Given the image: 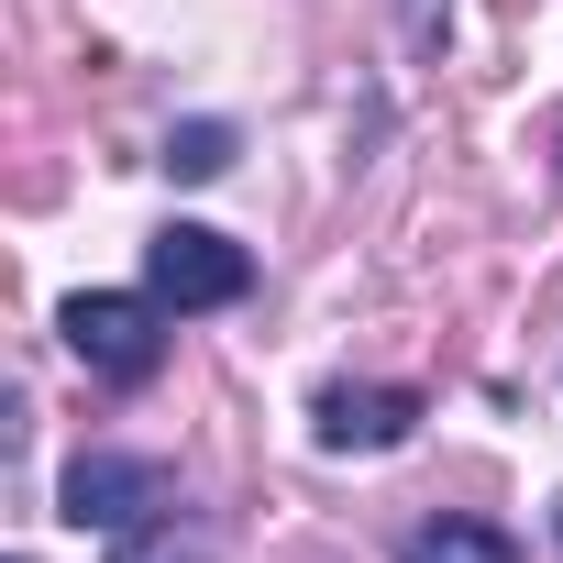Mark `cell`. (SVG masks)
Listing matches in <instances>:
<instances>
[{
  "label": "cell",
  "instance_id": "obj_3",
  "mask_svg": "<svg viewBox=\"0 0 563 563\" xmlns=\"http://www.w3.org/2000/svg\"><path fill=\"white\" fill-rule=\"evenodd\" d=\"M166 508H177V475L155 453H78L67 486H56V519L67 530H144Z\"/></svg>",
  "mask_w": 563,
  "mask_h": 563
},
{
  "label": "cell",
  "instance_id": "obj_8",
  "mask_svg": "<svg viewBox=\"0 0 563 563\" xmlns=\"http://www.w3.org/2000/svg\"><path fill=\"white\" fill-rule=\"evenodd\" d=\"M552 530H563V497H552Z\"/></svg>",
  "mask_w": 563,
  "mask_h": 563
},
{
  "label": "cell",
  "instance_id": "obj_2",
  "mask_svg": "<svg viewBox=\"0 0 563 563\" xmlns=\"http://www.w3.org/2000/svg\"><path fill=\"white\" fill-rule=\"evenodd\" d=\"M144 288H155L166 310H232V299L254 288V254H243L232 232H210V221H166V232L144 243Z\"/></svg>",
  "mask_w": 563,
  "mask_h": 563
},
{
  "label": "cell",
  "instance_id": "obj_5",
  "mask_svg": "<svg viewBox=\"0 0 563 563\" xmlns=\"http://www.w3.org/2000/svg\"><path fill=\"white\" fill-rule=\"evenodd\" d=\"M398 563H519V541L497 519H420L398 541Z\"/></svg>",
  "mask_w": 563,
  "mask_h": 563
},
{
  "label": "cell",
  "instance_id": "obj_1",
  "mask_svg": "<svg viewBox=\"0 0 563 563\" xmlns=\"http://www.w3.org/2000/svg\"><path fill=\"white\" fill-rule=\"evenodd\" d=\"M166 321H177V310H166L155 288H144V299H133V288H78V299L56 310L67 354H78L100 387H155V365H166Z\"/></svg>",
  "mask_w": 563,
  "mask_h": 563
},
{
  "label": "cell",
  "instance_id": "obj_10",
  "mask_svg": "<svg viewBox=\"0 0 563 563\" xmlns=\"http://www.w3.org/2000/svg\"><path fill=\"white\" fill-rule=\"evenodd\" d=\"M12 563H23V552H12Z\"/></svg>",
  "mask_w": 563,
  "mask_h": 563
},
{
  "label": "cell",
  "instance_id": "obj_9",
  "mask_svg": "<svg viewBox=\"0 0 563 563\" xmlns=\"http://www.w3.org/2000/svg\"><path fill=\"white\" fill-rule=\"evenodd\" d=\"M552 155H563V133H552Z\"/></svg>",
  "mask_w": 563,
  "mask_h": 563
},
{
  "label": "cell",
  "instance_id": "obj_6",
  "mask_svg": "<svg viewBox=\"0 0 563 563\" xmlns=\"http://www.w3.org/2000/svg\"><path fill=\"white\" fill-rule=\"evenodd\" d=\"M111 563H221V541H210L188 508H166V519H144V530H111Z\"/></svg>",
  "mask_w": 563,
  "mask_h": 563
},
{
  "label": "cell",
  "instance_id": "obj_7",
  "mask_svg": "<svg viewBox=\"0 0 563 563\" xmlns=\"http://www.w3.org/2000/svg\"><path fill=\"white\" fill-rule=\"evenodd\" d=\"M232 155H243V133H232V122H177V133H166V177H188V188L232 177Z\"/></svg>",
  "mask_w": 563,
  "mask_h": 563
},
{
  "label": "cell",
  "instance_id": "obj_4",
  "mask_svg": "<svg viewBox=\"0 0 563 563\" xmlns=\"http://www.w3.org/2000/svg\"><path fill=\"white\" fill-rule=\"evenodd\" d=\"M420 387H321L310 398V442L321 453H398L409 431H420Z\"/></svg>",
  "mask_w": 563,
  "mask_h": 563
}]
</instances>
